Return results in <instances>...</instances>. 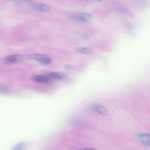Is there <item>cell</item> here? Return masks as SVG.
<instances>
[{"instance_id": "cell-1", "label": "cell", "mask_w": 150, "mask_h": 150, "mask_svg": "<svg viewBox=\"0 0 150 150\" xmlns=\"http://www.w3.org/2000/svg\"><path fill=\"white\" fill-rule=\"evenodd\" d=\"M27 57L29 59L35 60L45 65L50 64L52 62L51 59L41 54H31L28 55Z\"/></svg>"}, {"instance_id": "cell-2", "label": "cell", "mask_w": 150, "mask_h": 150, "mask_svg": "<svg viewBox=\"0 0 150 150\" xmlns=\"http://www.w3.org/2000/svg\"><path fill=\"white\" fill-rule=\"evenodd\" d=\"M29 5L32 9L38 11L49 13L52 11L50 7L41 3L32 2L29 4Z\"/></svg>"}, {"instance_id": "cell-3", "label": "cell", "mask_w": 150, "mask_h": 150, "mask_svg": "<svg viewBox=\"0 0 150 150\" xmlns=\"http://www.w3.org/2000/svg\"><path fill=\"white\" fill-rule=\"evenodd\" d=\"M25 58L24 56L18 54H13L7 56L4 58V61L6 62L17 63L24 61Z\"/></svg>"}, {"instance_id": "cell-4", "label": "cell", "mask_w": 150, "mask_h": 150, "mask_svg": "<svg viewBox=\"0 0 150 150\" xmlns=\"http://www.w3.org/2000/svg\"><path fill=\"white\" fill-rule=\"evenodd\" d=\"M42 75L49 80L53 79H64L67 77V76L65 74L56 72L46 73Z\"/></svg>"}, {"instance_id": "cell-5", "label": "cell", "mask_w": 150, "mask_h": 150, "mask_svg": "<svg viewBox=\"0 0 150 150\" xmlns=\"http://www.w3.org/2000/svg\"><path fill=\"white\" fill-rule=\"evenodd\" d=\"M137 138L140 142L144 146H150V134L147 133H141L137 135Z\"/></svg>"}, {"instance_id": "cell-6", "label": "cell", "mask_w": 150, "mask_h": 150, "mask_svg": "<svg viewBox=\"0 0 150 150\" xmlns=\"http://www.w3.org/2000/svg\"><path fill=\"white\" fill-rule=\"evenodd\" d=\"M71 17L72 18L76 20L88 22L90 21L92 16L89 14L86 13H80L73 15Z\"/></svg>"}, {"instance_id": "cell-7", "label": "cell", "mask_w": 150, "mask_h": 150, "mask_svg": "<svg viewBox=\"0 0 150 150\" xmlns=\"http://www.w3.org/2000/svg\"><path fill=\"white\" fill-rule=\"evenodd\" d=\"M91 107L94 111L100 114L106 115L108 114L105 108L101 105L94 103L91 105Z\"/></svg>"}, {"instance_id": "cell-8", "label": "cell", "mask_w": 150, "mask_h": 150, "mask_svg": "<svg viewBox=\"0 0 150 150\" xmlns=\"http://www.w3.org/2000/svg\"><path fill=\"white\" fill-rule=\"evenodd\" d=\"M76 50L78 52L88 55H93L94 52L93 49L88 47H78L76 48Z\"/></svg>"}, {"instance_id": "cell-9", "label": "cell", "mask_w": 150, "mask_h": 150, "mask_svg": "<svg viewBox=\"0 0 150 150\" xmlns=\"http://www.w3.org/2000/svg\"><path fill=\"white\" fill-rule=\"evenodd\" d=\"M115 9L116 11L125 13L131 18L134 17V14L131 11L122 6H117L115 7Z\"/></svg>"}, {"instance_id": "cell-10", "label": "cell", "mask_w": 150, "mask_h": 150, "mask_svg": "<svg viewBox=\"0 0 150 150\" xmlns=\"http://www.w3.org/2000/svg\"><path fill=\"white\" fill-rule=\"evenodd\" d=\"M30 79L34 81L40 83H47L49 81L42 75H33L31 76Z\"/></svg>"}, {"instance_id": "cell-11", "label": "cell", "mask_w": 150, "mask_h": 150, "mask_svg": "<svg viewBox=\"0 0 150 150\" xmlns=\"http://www.w3.org/2000/svg\"><path fill=\"white\" fill-rule=\"evenodd\" d=\"M27 144L25 142H20L15 145L12 150H26Z\"/></svg>"}, {"instance_id": "cell-12", "label": "cell", "mask_w": 150, "mask_h": 150, "mask_svg": "<svg viewBox=\"0 0 150 150\" xmlns=\"http://www.w3.org/2000/svg\"><path fill=\"white\" fill-rule=\"evenodd\" d=\"M91 35L92 34L90 33H82L78 34L77 35L82 39L86 40L90 38Z\"/></svg>"}, {"instance_id": "cell-13", "label": "cell", "mask_w": 150, "mask_h": 150, "mask_svg": "<svg viewBox=\"0 0 150 150\" xmlns=\"http://www.w3.org/2000/svg\"><path fill=\"white\" fill-rule=\"evenodd\" d=\"M9 90V88L7 86L3 84L0 85V93H6L8 92Z\"/></svg>"}, {"instance_id": "cell-14", "label": "cell", "mask_w": 150, "mask_h": 150, "mask_svg": "<svg viewBox=\"0 0 150 150\" xmlns=\"http://www.w3.org/2000/svg\"><path fill=\"white\" fill-rule=\"evenodd\" d=\"M125 25L127 28L129 30L133 29L134 28V25L129 21L126 22Z\"/></svg>"}, {"instance_id": "cell-15", "label": "cell", "mask_w": 150, "mask_h": 150, "mask_svg": "<svg viewBox=\"0 0 150 150\" xmlns=\"http://www.w3.org/2000/svg\"><path fill=\"white\" fill-rule=\"evenodd\" d=\"M64 68L67 70H70L72 69V67L70 65L65 64L64 66Z\"/></svg>"}, {"instance_id": "cell-16", "label": "cell", "mask_w": 150, "mask_h": 150, "mask_svg": "<svg viewBox=\"0 0 150 150\" xmlns=\"http://www.w3.org/2000/svg\"><path fill=\"white\" fill-rule=\"evenodd\" d=\"M23 4V2L20 1H16L14 2V4L17 6H21Z\"/></svg>"}, {"instance_id": "cell-17", "label": "cell", "mask_w": 150, "mask_h": 150, "mask_svg": "<svg viewBox=\"0 0 150 150\" xmlns=\"http://www.w3.org/2000/svg\"><path fill=\"white\" fill-rule=\"evenodd\" d=\"M78 150H96L94 149L91 148H81Z\"/></svg>"}]
</instances>
